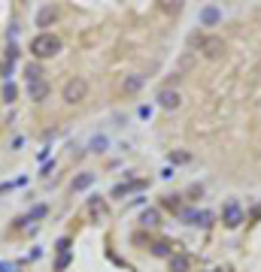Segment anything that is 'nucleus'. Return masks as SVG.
Masks as SVG:
<instances>
[{
	"instance_id": "obj_1",
	"label": "nucleus",
	"mask_w": 261,
	"mask_h": 272,
	"mask_svg": "<svg viewBox=\"0 0 261 272\" xmlns=\"http://www.w3.org/2000/svg\"><path fill=\"white\" fill-rule=\"evenodd\" d=\"M30 51L37 54V58H52V54L61 51V40H58V36H52V33H40V36H33Z\"/></svg>"
},
{
	"instance_id": "obj_2",
	"label": "nucleus",
	"mask_w": 261,
	"mask_h": 272,
	"mask_svg": "<svg viewBox=\"0 0 261 272\" xmlns=\"http://www.w3.org/2000/svg\"><path fill=\"white\" fill-rule=\"evenodd\" d=\"M222 221H225V227H231V230H234V227H240L243 221H246V215H243L240 203H234V199H231V203L222 209Z\"/></svg>"
},
{
	"instance_id": "obj_3",
	"label": "nucleus",
	"mask_w": 261,
	"mask_h": 272,
	"mask_svg": "<svg viewBox=\"0 0 261 272\" xmlns=\"http://www.w3.org/2000/svg\"><path fill=\"white\" fill-rule=\"evenodd\" d=\"M85 91H88V85H85V79H70L64 85V100L67 103H79L85 97Z\"/></svg>"
},
{
	"instance_id": "obj_4",
	"label": "nucleus",
	"mask_w": 261,
	"mask_h": 272,
	"mask_svg": "<svg viewBox=\"0 0 261 272\" xmlns=\"http://www.w3.org/2000/svg\"><path fill=\"white\" fill-rule=\"evenodd\" d=\"M201 51L206 54V58H219V54L225 51V43H222V36H216V33L203 36V40H201Z\"/></svg>"
},
{
	"instance_id": "obj_5",
	"label": "nucleus",
	"mask_w": 261,
	"mask_h": 272,
	"mask_svg": "<svg viewBox=\"0 0 261 272\" xmlns=\"http://www.w3.org/2000/svg\"><path fill=\"white\" fill-rule=\"evenodd\" d=\"M179 100H182V97H179L176 88H161V91H158V106H161V109H176Z\"/></svg>"
},
{
	"instance_id": "obj_6",
	"label": "nucleus",
	"mask_w": 261,
	"mask_h": 272,
	"mask_svg": "<svg viewBox=\"0 0 261 272\" xmlns=\"http://www.w3.org/2000/svg\"><path fill=\"white\" fill-rule=\"evenodd\" d=\"M219 22H222V9L219 6H203L201 9V25L203 27H216Z\"/></svg>"
},
{
	"instance_id": "obj_7",
	"label": "nucleus",
	"mask_w": 261,
	"mask_h": 272,
	"mask_svg": "<svg viewBox=\"0 0 261 272\" xmlns=\"http://www.w3.org/2000/svg\"><path fill=\"white\" fill-rule=\"evenodd\" d=\"M188 269H191L188 254H170V272H188Z\"/></svg>"
},
{
	"instance_id": "obj_8",
	"label": "nucleus",
	"mask_w": 261,
	"mask_h": 272,
	"mask_svg": "<svg viewBox=\"0 0 261 272\" xmlns=\"http://www.w3.org/2000/svg\"><path fill=\"white\" fill-rule=\"evenodd\" d=\"M121 88H125V94H134V91H140V88H143V76H128Z\"/></svg>"
},
{
	"instance_id": "obj_9",
	"label": "nucleus",
	"mask_w": 261,
	"mask_h": 272,
	"mask_svg": "<svg viewBox=\"0 0 261 272\" xmlns=\"http://www.w3.org/2000/svg\"><path fill=\"white\" fill-rule=\"evenodd\" d=\"M49 22H55V9H52V6H43V9H40V15H37V25H40V27H46Z\"/></svg>"
},
{
	"instance_id": "obj_10",
	"label": "nucleus",
	"mask_w": 261,
	"mask_h": 272,
	"mask_svg": "<svg viewBox=\"0 0 261 272\" xmlns=\"http://www.w3.org/2000/svg\"><path fill=\"white\" fill-rule=\"evenodd\" d=\"M46 91H49V88H46L43 82H33V85H28V94H30L33 100H43V97H46Z\"/></svg>"
},
{
	"instance_id": "obj_11",
	"label": "nucleus",
	"mask_w": 261,
	"mask_h": 272,
	"mask_svg": "<svg viewBox=\"0 0 261 272\" xmlns=\"http://www.w3.org/2000/svg\"><path fill=\"white\" fill-rule=\"evenodd\" d=\"M91 181H94V173H82V175L73 181V191H85V188L91 185Z\"/></svg>"
},
{
	"instance_id": "obj_12",
	"label": "nucleus",
	"mask_w": 261,
	"mask_h": 272,
	"mask_svg": "<svg viewBox=\"0 0 261 272\" xmlns=\"http://www.w3.org/2000/svg\"><path fill=\"white\" fill-rule=\"evenodd\" d=\"M107 145H110V142H107V136H94L88 148H91L94 154H100V151H107Z\"/></svg>"
},
{
	"instance_id": "obj_13",
	"label": "nucleus",
	"mask_w": 261,
	"mask_h": 272,
	"mask_svg": "<svg viewBox=\"0 0 261 272\" xmlns=\"http://www.w3.org/2000/svg\"><path fill=\"white\" fill-rule=\"evenodd\" d=\"M155 224H158V212H155V209H146V212H143V227H155Z\"/></svg>"
},
{
	"instance_id": "obj_14",
	"label": "nucleus",
	"mask_w": 261,
	"mask_h": 272,
	"mask_svg": "<svg viewBox=\"0 0 261 272\" xmlns=\"http://www.w3.org/2000/svg\"><path fill=\"white\" fill-rule=\"evenodd\" d=\"M152 254H158V257H170V245L167 242H155L152 245Z\"/></svg>"
},
{
	"instance_id": "obj_15",
	"label": "nucleus",
	"mask_w": 261,
	"mask_h": 272,
	"mask_svg": "<svg viewBox=\"0 0 261 272\" xmlns=\"http://www.w3.org/2000/svg\"><path fill=\"white\" fill-rule=\"evenodd\" d=\"M15 94H19V91H15V85H12V82H3V100H6V103H12V100H15Z\"/></svg>"
},
{
	"instance_id": "obj_16",
	"label": "nucleus",
	"mask_w": 261,
	"mask_h": 272,
	"mask_svg": "<svg viewBox=\"0 0 261 272\" xmlns=\"http://www.w3.org/2000/svg\"><path fill=\"white\" fill-rule=\"evenodd\" d=\"M40 76H43V70H40L37 64H28V79H30V85L40 82Z\"/></svg>"
},
{
	"instance_id": "obj_17",
	"label": "nucleus",
	"mask_w": 261,
	"mask_h": 272,
	"mask_svg": "<svg viewBox=\"0 0 261 272\" xmlns=\"http://www.w3.org/2000/svg\"><path fill=\"white\" fill-rule=\"evenodd\" d=\"M198 224L201 227H210L213 224V212H198Z\"/></svg>"
},
{
	"instance_id": "obj_18",
	"label": "nucleus",
	"mask_w": 261,
	"mask_h": 272,
	"mask_svg": "<svg viewBox=\"0 0 261 272\" xmlns=\"http://www.w3.org/2000/svg\"><path fill=\"white\" fill-rule=\"evenodd\" d=\"M182 221H185V224H198V212H195V209H185V212H182Z\"/></svg>"
},
{
	"instance_id": "obj_19",
	"label": "nucleus",
	"mask_w": 261,
	"mask_h": 272,
	"mask_svg": "<svg viewBox=\"0 0 261 272\" xmlns=\"http://www.w3.org/2000/svg\"><path fill=\"white\" fill-rule=\"evenodd\" d=\"M43 215H46V206H33L28 218H30V221H37V218H43Z\"/></svg>"
},
{
	"instance_id": "obj_20",
	"label": "nucleus",
	"mask_w": 261,
	"mask_h": 272,
	"mask_svg": "<svg viewBox=\"0 0 261 272\" xmlns=\"http://www.w3.org/2000/svg\"><path fill=\"white\" fill-rule=\"evenodd\" d=\"M170 160H173V163H185V160H188V154H185V151H179V154H170Z\"/></svg>"
},
{
	"instance_id": "obj_21",
	"label": "nucleus",
	"mask_w": 261,
	"mask_h": 272,
	"mask_svg": "<svg viewBox=\"0 0 261 272\" xmlns=\"http://www.w3.org/2000/svg\"><path fill=\"white\" fill-rule=\"evenodd\" d=\"M216 272H222V269H216Z\"/></svg>"
}]
</instances>
